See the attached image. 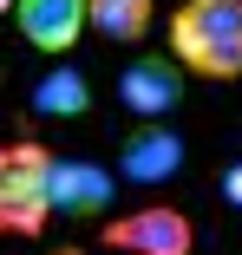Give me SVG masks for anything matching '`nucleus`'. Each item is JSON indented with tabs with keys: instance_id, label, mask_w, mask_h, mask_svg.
<instances>
[{
	"instance_id": "f257e3e1",
	"label": "nucleus",
	"mask_w": 242,
	"mask_h": 255,
	"mask_svg": "<svg viewBox=\"0 0 242 255\" xmlns=\"http://www.w3.org/2000/svg\"><path fill=\"white\" fill-rule=\"evenodd\" d=\"M170 53L197 79H242V0H177L170 13Z\"/></svg>"
},
{
	"instance_id": "f03ea898",
	"label": "nucleus",
	"mask_w": 242,
	"mask_h": 255,
	"mask_svg": "<svg viewBox=\"0 0 242 255\" xmlns=\"http://www.w3.org/2000/svg\"><path fill=\"white\" fill-rule=\"evenodd\" d=\"M53 150L13 137L0 144V236H39L53 223Z\"/></svg>"
},
{
	"instance_id": "7ed1b4c3",
	"label": "nucleus",
	"mask_w": 242,
	"mask_h": 255,
	"mask_svg": "<svg viewBox=\"0 0 242 255\" xmlns=\"http://www.w3.org/2000/svg\"><path fill=\"white\" fill-rule=\"evenodd\" d=\"M99 236H105V249H118V255H190V249H197V223H190L183 210H170V203L124 210V216H112Z\"/></svg>"
},
{
	"instance_id": "20e7f679",
	"label": "nucleus",
	"mask_w": 242,
	"mask_h": 255,
	"mask_svg": "<svg viewBox=\"0 0 242 255\" xmlns=\"http://www.w3.org/2000/svg\"><path fill=\"white\" fill-rule=\"evenodd\" d=\"M183 59L177 53H137L124 72H118V105L131 118H170L183 105Z\"/></svg>"
},
{
	"instance_id": "39448f33",
	"label": "nucleus",
	"mask_w": 242,
	"mask_h": 255,
	"mask_svg": "<svg viewBox=\"0 0 242 255\" xmlns=\"http://www.w3.org/2000/svg\"><path fill=\"white\" fill-rule=\"evenodd\" d=\"M183 170V131H170L164 118H137V131L118 144V177L124 183H170Z\"/></svg>"
},
{
	"instance_id": "423d86ee",
	"label": "nucleus",
	"mask_w": 242,
	"mask_h": 255,
	"mask_svg": "<svg viewBox=\"0 0 242 255\" xmlns=\"http://www.w3.org/2000/svg\"><path fill=\"white\" fill-rule=\"evenodd\" d=\"M53 216H99L118 196V170L85 164V157H53Z\"/></svg>"
},
{
	"instance_id": "0eeeda50",
	"label": "nucleus",
	"mask_w": 242,
	"mask_h": 255,
	"mask_svg": "<svg viewBox=\"0 0 242 255\" xmlns=\"http://www.w3.org/2000/svg\"><path fill=\"white\" fill-rule=\"evenodd\" d=\"M13 26L39 53H72L92 20H85V0H13Z\"/></svg>"
},
{
	"instance_id": "6e6552de",
	"label": "nucleus",
	"mask_w": 242,
	"mask_h": 255,
	"mask_svg": "<svg viewBox=\"0 0 242 255\" xmlns=\"http://www.w3.org/2000/svg\"><path fill=\"white\" fill-rule=\"evenodd\" d=\"M85 105H92V79H85L72 59L33 79V112H39V118H79Z\"/></svg>"
},
{
	"instance_id": "1a4fd4ad",
	"label": "nucleus",
	"mask_w": 242,
	"mask_h": 255,
	"mask_svg": "<svg viewBox=\"0 0 242 255\" xmlns=\"http://www.w3.org/2000/svg\"><path fill=\"white\" fill-rule=\"evenodd\" d=\"M85 20L112 46H137L151 33V20H157V0H85Z\"/></svg>"
},
{
	"instance_id": "9d476101",
	"label": "nucleus",
	"mask_w": 242,
	"mask_h": 255,
	"mask_svg": "<svg viewBox=\"0 0 242 255\" xmlns=\"http://www.w3.org/2000/svg\"><path fill=\"white\" fill-rule=\"evenodd\" d=\"M223 196L242 210V164H229V170H223Z\"/></svg>"
},
{
	"instance_id": "9b49d317",
	"label": "nucleus",
	"mask_w": 242,
	"mask_h": 255,
	"mask_svg": "<svg viewBox=\"0 0 242 255\" xmlns=\"http://www.w3.org/2000/svg\"><path fill=\"white\" fill-rule=\"evenodd\" d=\"M46 255H85V249H72V242H66V249H46Z\"/></svg>"
},
{
	"instance_id": "f8f14e48",
	"label": "nucleus",
	"mask_w": 242,
	"mask_h": 255,
	"mask_svg": "<svg viewBox=\"0 0 242 255\" xmlns=\"http://www.w3.org/2000/svg\"><path fill=\"white\" fill-rule=\"evenodd\" d=\"M0 13H13V0H0Z\"/></svg>"
}]
</instances>
